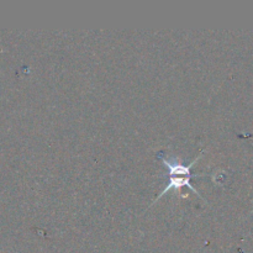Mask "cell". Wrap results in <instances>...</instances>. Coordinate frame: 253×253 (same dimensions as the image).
Wrapping results in <instances>:
<instances>
[{"label": "cell", "mask_w": 253, "mask_h": 253, "mask_svg": "<svg viewBox=\"0 0 253 253\" xmlns=\"http://www.w3.org/2000/svg\"><path fill=\"white\" fill-rule=\"evenodd\" d=\"M198 161H199V157L195 158V161H193L190 165L184 166L179 162H175V161L174 162H170V161L166 160V158H162V162L165 163V166L168 168V170H169V183H168L167 187L163 189V192L158 195V198L156 200L161 199V198H162L166 193L169 192V190H179L180 188L183 187L189 188V189L192 190V192H194L195 194L200 195L199 193H198V190L195 189V188H193L192 184H190V178H193L190 169H192V167L198 162Z\"/></svg>", "instance_id": "6da1fadb"}]
</instances>
